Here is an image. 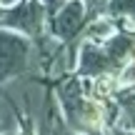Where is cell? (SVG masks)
Listing matches in <instances>:
<instances>
[{
    "label": "cell",
    "instance_id": "6da1fadb",
    "mask_svg": "<svg viewBox=\"0 0 135 135\" xmlns=\"http://www.w3.org/2000/svg\"><path fill=\"white\" fill-rule=\"evenodd\" d=\"M35 58L38 53H35V45L30 43V38L15 33V30L0 28V85L28 75Z\"/></svg>",
    "mask_w": 135,
    "mask_h": 135
},
{
    "label": "cell",
    "instance_id": "7a4b0ae2",
    "mask_svg": "<svg viewBox=\"0 0 135 135\" xmlns=\"http://www.w3.org/2000/svg\"><path fill=\"white\" fill-rule=\"evenodd\" d=\"M45 23H48V10L43 0H20L0 15V28L18 30L30 40H38L43 35Z\"/></svg>",
    "mask_w": 135,
    "mask_h": 135
},
{
    "label": "cell",
    "instance_id": "3957f363",
    "mask_svg": "<svg viewBox=\"0 0 135 135\" xmlns=\"http://www.w3.org/2000/svg\"><path fill=\"white\" fill-rule=\"evenodd\" d=\"M88 18H90V13H88L83 0H65L53 15H48L50 35L58 38L60 43H70V40H75L80 35Z\"/></svg>",
    "mask_w": 135,
    "mask_h": 135
},
{
    "label": "cell",
    "instance_id": "277c9868",
    "mask_svg": "<svg viewBox=\"0 0 135 135\" xmlns=\"http://www.w3.org/2000/svg\"><path fill=\"white\" fill-rule=\"evenodd\" d=\"M105 15L108 18H135V0H110Z\"/></svg>",
    "mask_w": 135,
    "mask_h": 135
},
{
    "label": "cell",
    "instance_id": "5b68a950",
    "mask_svg": "<svg viewBox=\"0 0 135 135\" xmlns=\"http://www.w3.org/2000/svg\"><path fill=\"white\" fill-rule=\"evenodd\" d=\"M118 88H135V63L128 60L118 73Z\"/></svg>",
    "mask_w": 135,
    "mask_h": 135
},
{
    "label": "cell",
    "instance_id": "8992f818",
    "mask_svg": "<svg viewBox=\"0 0 135 135\" xmlns=\"http://www.w3.org/2000/svg\"><path fill=\"white\" fill-rule=\"evenodd\" d=\"M83 3H85V8L90 10L93 18H100V15H105V8H108L110 0H83Z\"/></svg>",
    "mask_w": 135,
    "mask_h": 135
},
{
    "label": "cell",
    "instance_id": "52a82bcc",
    "mask_svg": "<svg viewBox=\"0 0 135 135\" xmlns=\"http://www.w3.org/2000/svg\"><path fill=\"white\" fill-rule=\"evenodd\" d=\"M63 3H65V0H43V5H45V10H48V15H53Z\"/></svg>",
    "mask_w": 135,
    "mask_h": 135
},
{
    "label": "cell",
    "instance_id": "ba28073f",
    "mask_svg": "<svg viewBox=\"0 0 135 135\" xmlns=\"http://www.w3.org/2000/svg\"><path fill=\"white\" fill-rule=\"evenodd\" d=\"M15 3H20V0H0V8H3V10H8V8H13Z\"/></svg>",
    "mask_w": 135,
    "mask_h": 135
},
{
    "label": "cell",
    "instance_id": "9c48e42d",
    "mask_svg": "<svg viewBox=\"0 0 135 135\" xmlns=\"http://www.w3.org/2000/svg\"><path fill=\"white\" fill-rule=\"evenodd\" d=\"M55 135H83V133H75V130H70V133H65V130H58Z\"/></svg>",
    "mask_w": 135,
    "mask_h": 135
},
{
    "label": "cell",
    "instance_id": "30bf717a",
    "mask_svg": "<svg viewBox=\"0 0 135 135\" xmlns=\"http://www.w3.org/2000/svg\"><path fill=\"white\" fill-rule=\"evenodd\" d=\"M130 60H133V63H135V45H133V53H130Z\"/></svg>",
    "mask_w": 135,
    "mask_h": 135
},
{
    "label": "cell",
    "instance_id": "8fae6325",
    "mask_svg": "<svg viewBox=\"0 0 135 135\" xmlns=\"http://www.w3.org/2000/svg\"><path fill=\"white\" fill-rule=\"evenodd\" d=\"M3 13H5V10H3V8H0V15H3Z\"/></svg>",
    "mask_w": 135,
    "mask_h": 135
},
{
    "label": "cell",
    "instance_id": "7c38bea8",
    "mask_svg": "<svg viewBox=\"0 0 135 135\" xmlns=\"http://www.w3.org/2000/svg\"><path fill=\"white\" fill-rule=\"evenodd\" d=\"M133 20H135V18H133Z\"/></svg>",
    "mask_w": 135,
    "mask_h": 135
}]
</instances>
